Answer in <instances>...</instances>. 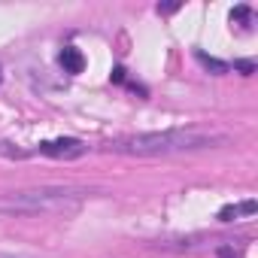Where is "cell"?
<instances>
[{
  "mask_svg": "<svg viewBox=\"0 0 258 258\" xmlns=\"http://www.w3.org/2000/svg\"><path fill=\"white\" fill-rule=\"evenodd\" d=\"M216 143H222L219 134L173 127V131H149V134L121 137V140H112L106 149L118 155H179V152H198Z\"/></svg>",
  "mask_w": 258,
  "mask_h": 258,
  "instance_id": "1",
  "label": "cell"
},
{
  "mask_svg": "<svg viewBox=\"0 0 258 258\" xmlns=\"http://www.w3.org/2000/svg\"><path fill=\"white\" fill-rule=\"evenodd\" d=\"M91 195L88 188H73V185H46V188H28L19 195H10L0 201V210L7 213H52V210H70L79 207Z\"/></svg>",
  "mask_w": 258,
  "mask_h": 258,
  "instance_id": "2",
  "label": "cell"
},
{
  "mask_svg": "<svg viewBox=\"0 0 258 258\" xmlns=\"http://www.w3.org/2000/svg\"><path fill=\"white\" fill-rule=\"evenodd\" d=\"M40 155H49V158H79L88 152V146L82 140H73V137H61V140H46L37 146Z\"/></svg>",
  "mask_w": 258,
  "mask_h": 258,
  "instance_id": "3",
  "label": "cell"
},
{
  "mask_svg": "<svg viewBox=\"0 0 258 258\" xmlns=\"http://www.w3.org/2000/svg\"><path fill=\"white\" fill-rule=\"evenodd\" d=\"M255 210H258V204H255V201L228 204V207H222V210H219V222H234V219H240V216H255Z\"/></svg>",
  "mask_w": 258,
  "mask_h": 258,
  "instance_id": "4",
  "label": "cell"
},
{
  "mask_svg": "<svg viewBox=\"0 0 258 258\" xmlns=\"http://www.w3.org/2000/svg\"><path fill=\"white\" fill-rule=\"evenodd\" d=\"M61 67H64L67 73H82V67H85L82 52H79V49H73V46H67V49L61 52Z\"/></svg>",
  "mask_w": 258,
  "mask_h": 258,
  "instance_id": "5",
  "label": "cell"
},
{
  "mask_svg": "<svg viewBox=\"0 0 258 258\" xmlns=\"http://www.w3.org/2000/svg\"><path fill=\"white\" fill-rule=\"evenodd\" d=\"M195 58L207 67V70H216V73H228V64L225 61H216V58H210V55H204V52H195Z\"/></svg>",
  "mask_w": 258,
  "mask_h": 258,
  "instance_id": "6",
  "label": "cell"
},
{
  "mask_svg": "<svg viewBox=\"0 0 258 258\" xmlns=\"http://www.w3.org/2000/svg\"><path fill=\"white\" fill-rule=\"evenodd\" d=\"M246 19H249V7H237L231 13V22H246Z\"/></svg>",
  "mask_w": 258,
  "mask_h": 258,
  "instance_id": "7",
  "label": "cell"
},
{
  "mask_svg": "<svg viewBox=\"0 0 258 258\" xmlns=\"http://www.w3.org/2000/svg\"><path fill=\"white\" fill-rule=\"evenodd\" d=\"M234 67H237V70H243V73H246V76H249V73H252V70H255V64H252V61H237V64H234Z\"/></svg>",
  "mask_w": 258,
  "mask_h": 258,
  "instance_id": "8",
  "label": "cell"
},
{
  "mask_svg": "<svg viewBox=\"0 0 258 258\" xmlns=\"http://www.w3.org/2000/svg\"><path fill=\"white\" fill-rule=\"evenodd\" d=\"M112 79H115V82H124V70H121V67H115V70H112Z\"/></svg>",
  "mask_w": 258,
  "mask_h": 258,
  "instance_id": "9",
  "label": "cell"
},
{
  "mask_svg": "<svg viewBox=\"0 0 258 258\" xmlns=\"http://www.w3.org/2000/svg\"><path fill=\"white\" fill-rule=\"evenodd\" d=\"M0 258H28V255H13V252H0Z\"/></svg>",
  "mask_w": 258,
  "mask_h": 258,
  "instance_id": "10",
  "label": "cell"
}]
</instances>
